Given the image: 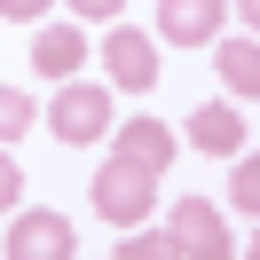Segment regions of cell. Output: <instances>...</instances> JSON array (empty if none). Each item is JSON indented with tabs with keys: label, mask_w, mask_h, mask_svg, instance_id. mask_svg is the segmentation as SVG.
Wrapping results in <instances>:
<instances>
[{
	"label": "cell",
	"mask_w": 260,
	"mask_h": 260,
	"mask_svg": "<svg viewBox=\"0 0 260 260\" xmlns=\"http://www.w3.org/2000/svg\"><path fill=\"white\" fill-rule=\"evenodd\" d=\"M150 205H158V174H142L134 158H103L95 166V213L111 229H134V221H150Z\"/></svg>",
	"instance_id": "cell-1"
},
{
	"label": "cell",
	"mask_w": 260,
	"mask_h": 260,
	"mask_svg": "<svg viewBox=\"0 0 260 260\" xmlns=\"http://www.w3.org/2000/svg\"><path fill=\"white\" fill-rule=\"evenodd\" d=\"M166 244H174V252H197V260H221L229 252V221L205 205V197H181L174 221H166Z\"/></svg>",
	"instance_id": "cell-2"
},
{
	"label": "cell",
	"mask_w": 260,
	"mask_h": 260,
	"mask_svg": "<svg viewBox=\"0 0 260 260\" xmlns=\"http://www.w3.org/2000/svg\"><path fill=\"white\" fill-rule=\"evenodd\" d=\"M229 24V0H158V40H174V48H205V40H221Z\"/></svg>",
	"instance_id": "cell-3"
},
{
	"label": "cell",
	"mask_w": 260,
	"mask_h": 260,
	"mask_svg": "<svg viewBox=\"0 0 260 260\" xmlns=\"http://www.w3.org/2000/svg\"><path fill=\"white\" fill-rule=\"evenodd\" d=\"M48 126L63 134V142H95V134H111V95H103V87H55Z\"/></svg>",
	"instance_id": "cell-4"
},
{
	"label": "cell",
	"mask_w": 260,
	"mask_h": 260,
	"mask_svg": "<svg viewBox=\"0 0 260 260\" xmlns=\"http://www.w3.org/2000/svg\"><path fill=\"white\" fill-rule=\"evenodd\" d=\"M103 63H111V79L126 87V95L158 87V55H150V40L134 32V24H111V40H103Z\"/></svg>",
	"instance_id": "cell-5"
},
{
	"label": "cell",
	"mask_w": 260,
	"mask_h": 260,
	"mask_svg": "<svg viewBox=\"0 0 260 260\" xmlns=\"http://www.w3.org/2000/svg\"><path fill=\"white\" fill-rule=\"evenodd\" d=\"M63 252H71V221L63 213H16L8 260H63Z\"/></svg>",
	"instance_id": "cell-6"
},
{
	"label": "cell",
	"mask_w": 260,
	"mask_h": 260,
	"mask_svg": "<svg viewBox=\"0 0 260 260\" xmlns=\"http://www.w3.org/2000/svg\"><path fill=\"white\" fill-rule=\"evenodd\" d=\"M118 158H134L142 174H166L174 166V126L166 118H126L118 126Z\"/></svg>",
	"instance_id": "cell-7"
},
{
	"label": "cell",
	"mask_w": 260,
	"mask_h": 260,
	"mask_svg": "<svg viewBox=\"0 0 260 260\" xmlns=\"http://www.w3.org/2000/svg\"><path fill=\"white\" fill-rule=\"evenodd\" d=\"M32 63H40V79H71V71L87 63V32L79 24H48V32L32 40Z\"/></svg>",
	"instance_id": "cell-8"
},
{
	"label": "cell",
	"mask_w": 260,
	"mask_h": 260,
	"mask_svg": "<svg viewBox=\"0 0 260 260\" xmlns=\"http://www.w3.org/2000/svg\"><path fill=\"white\" fill-rule=\"evenodd\" d=\"M189 142L213 150V158H237V150H244V118H237V103H205V111H189Z\"/></svg>",
	"instance_id": "cell-9"
},
{
	"label": "cell",
	"mask_w": 260,
	"mask_h": 260,
	"mask_svg": "<svg viewBox=\"0 0 260 260\" xmlns=\"http://www.w3.org/2000/svg\"><path fill=\"white\" fill-rule=\"evenodd\" d=\"M213 63H221V87H229V95H244V103L260 95V48H252V32H244V40H221Z\"/></svg>",
	"instance_id": "cell-10"
},
{
	"label": "cell",
	"mask_w": 260,
	"mask_h": 260,
	"mask_svg": "<svg viewBox=\"0 0 260 260\" xmlns=\"http://www.w3.org/2000/svg\"><path fill=\"white\" fill-rule=\"evenodd\" d=\"M229 205H237L244 221H260V158H237V174H229Z\"/></svg>",
	"instance_id": "cell-11"
},
{
	"label": "cell",
	"mask_w": 260,
	"mask_h": 260,
	"mask_svg": "<svg viewBox=\"0 0 260 260\" xmlns=\"http://www.w3.org/2000/svg\"><path fill=\"white\" fill-rule=\"evenodd\" d=\"M16 134H32V95L24 87H0V150L16 142Z\"/></svg>",
	"instance_id": "cell-12"
},
{
	"label": "cell",
	"mask_w": 260,
	"mask_h": 260,
	"mask_svg": "<svg viewBox=\"0 0 260 260\" xmlns=\"http://www.w3.org/2000/svg\"><path fill=\"white\" fill-rule=\"evenodd\" d=\"M16 205H24V166L0 150V213H16Z\"/></svg>",
	"instance_id": "cell-13"
},
{
	"label": "cell",
	"mask_w": 260,
	"mask_h": 260,
	"mask_svg": "<svg viewBox=\"0 0 260 260\" xmlns=\"http://www.w3.org/2000/svg\"><path fill=\"white\" fill-rule=\"evenodd\" d=\"M166 252H174V244H166V237H150V229H134V237L118 244V260H166Z\"/></svg>",
	"instance_id": "cell-14"
},
{
	"label": "cell",
	"mask_w": 260,
	"mask_h": 260,
	"mask_svg": "<svg viewBox=\"0 0 260 260\" xmlns=\"http://www.w3.org/2000/svg\"><path fill=\"white\" fill-rule=\"evenodd\" d=\"M40 8H48V0H0V16H16V24H32Z\"/></svg>",
	"instance_id": "cell-15"
},
{
	"label": "cell",
	"mask_w": 260,
	"mask_h": 260,
	"mask_svg": "<svg viewBox=\"0 0 260 260\" xmlns=\"http://www.w3.org/2000/svg\"><path fill=\"white\" fill-rule=\"evenodd\" d=\"M71 8H79V16H111V24H118V8H126V0H71Z\"/></svg>",
	"instance_id": "cell-16"
}]
</instances>
